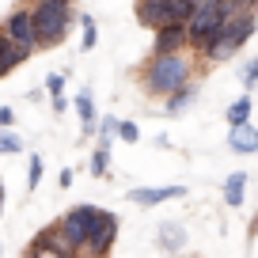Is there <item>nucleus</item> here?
<instances>
[{"mask_svg": "<svg viewBox=\"0 0 258 258\" xmlns=\"http://www.w3.org/2000/svg\"><path fill=\"white\" fill-rule=\"evenodd\" d=\"M190 76H194V61H190V53L175 49V53H152V61H148V64H145V73H141V84H145L148 95L167 99L171 91L182 88Z\"/></svg>", "mask_w": 258, "mask_h": 258, "instance_id": "f257e3e1", "label": "nucleus"}, {"mask_svg": "<svg viewBox=\"0 0 258 258\" xmlns=\"http://www.w3.org/2000/svg\"><path fill=\"white\" fill-rule=\"evenodd\" d=\"M254 31H258V12H235V16L228 19L224 27H217L213 34H205L202 46H198V53H202L209 64L228 61V57H232V53H235V49H239Z\"/></svg>", "mask_w": 258, "mask_h": 258, "instance_id": "f03ea898", "label": "nucleus"}, {"mask_svg": "<svg viewBox=\"0 0 258 258\" xmlns=\"http://www.w3.org/2000/svg\"><path fill=\"white\" fill-rule=\"evenodd\" d=\"M31 19H34L38 46H57V42H64L69 27H73V8H69V0H34Z\"/></svg>", "mask_w": 258, "mask_h": 258, "instance_id": "7ed1b4c3", "label": "nucleus"}, {"mask_svg": "<svg viewBox=\"0 0 258 258\" xmlns=\"http://www.w3.org/2000/svg\"><path fill=\"white\" fill-rule=\"evenodd\" d=\"M95 220H99L95 205H76L73 213H64V220L57 224V235H61V243H64L69 254H80V250H84V243H88Z\"/></svg>", "mask_w": 258, "mask_h": 258, "instance_id": "20e7f679", "label": "nucleus"}, {"mask_svg": "<svg viewBox=\"0 0 258 258\" xmlns=\"http://www.w3.org/2000/svg\"><path fill=\"white\" fill-rule=\"evenodd\" d=\"M114 239H118V217L106 213V209H99V220H95V228H91V235H88V243H84L80 254H110Z\"/></svg>", "mask_w": 258, "mask_h": 258, "instance_id": "39448f33", "label": "nucleus"}, {"mask_svg": "<svg viewBox=\"0 0 258 258\" xmlns=\"http://www.w3.org/2000/svg\"><path fill=\"white\" fill-rule=\"evenodd\" d=\"M4 34H8L16 46L23 49H34L38 46V38H34V19H31V8H16L8 16V23H4Z\"/></svg>", "mask_w": 258, "mask_h": 258, "instance_id": "423d86ee", "label": "nucleus"}, {"mask_svg": "<svg viewBox=\"0 0 258 258\" xmlns=\"http://www.w3.org/2000/svg\"><path fill=\"white\" fill-rule=\"evenodd\" d=\"M175 49H186V23L171 19V23L156 27V42H152V53H175Z\"/></svg>", "mask_w": 258, "mask_h": 258, "instance_id": "0eeeda50", "label": "nucleus"}, {"mask_svg": "<svg viewBox=\"0 0 258 258\" xmlns=\"http://www.w3.org/2000/svg\"><path fill=\"white\" fill-rule=\"evenodd\" d=\"M137 23L148 31L171 23V0H137Z\"/></svg>", "mask_w": 258, "mask_h": 258, "instance_id": "6e6552de", "label": "nucleus"}, {"mask_svg": "<svg viewBox=\"0 0 258 258\" xmlns=\"http://www.w3.org/2000/svg\"><path fill=\"white\" fill-rule=\"evenodd\" d=\"M182 194H186V186H152V190H129V202L141 205V209H152V205L182 198Z\"/></svg>", "mask_w": 258, "mask_h": 258, "instance_id": "1a4fd4ad", "label": "nucleus"}, {"mask_svg": "<svg viewBox=\"0 0 258 258\" xmlns=\"http://www.w3.org/2000/svg\"><path fill=\"white\" fill-rule=\"evenodd\" d=\"M228 148L239 156H250L258 152V129L250 125V121H239V125H232V133H228Z\"/></svg>", "mask_w": 258, "mask_h": 258, "instance_id": "9d476101", "label": "nucleus"}, {"mask_svg": "<svg viewBox=\"0 0 258 258\" xmlns=\"http://www.w3.org/2000/svg\"><path fill=\"white\" fill-rule=\"evenodd\" d=\"M27 57H31V49L16 46V42H12L8 34L0 31V76H4V73H12V69H16V64H23Z\"/></svg>", "mask_w": 258, "mask_h": 258, "instance_id": "9b49d317", "label": "nucleus"}, {"mask_svg": "<svg viewBox=\"0 0 258 258\" xmlns=\"http://www.w3.org/2000/svg\"><path fill=\"white\" fill-rule=\"evenodd\" d=\"M31 254H53V258H64L69 250H64L61 235H57V228H46V232L38 235V239L31 243Z\"/></svg>", "mask_w": 258, "mask_h": 258, "instance_id": "f8f14e48", "label": "nucleus"}, {"mask_svg": "<svg viewBox=\"0 0 258 258\" xmlns=\"http://www.w3.org/2000/svg\"><path fill=\"white\" fill-rule=\"evenodd\" d=\"M243 194H247V171H232L224 182V202L232 205V209H239L243 205Z\"/></svg>", "mask_w": 258, "mask_h": 258, "instance_id": "ddd939ff", "label": "nucleus"}, {"mask_svg": "<svg viewBox=\"0 0 258 258\" xmlns=\"http://www.w3.org/2000/svg\"><path fill=\"white\" fill-rule=\"evenodd\" d=\"M194 95H198V88H194V84L186 80L182 88H175V91H171V95H167V110H163V114H182L186 106L194 103Z\"/></svg>", "mask_w": 258, "mask_h": 258, "instance_id": "4468645a", "label": "nucleus"}, {"mask_svg": "<svg viewBox=\"0 0 258 258\" xmlns=\"http://www.w3.org/2000/svg\"><path fill=\"white\" fill-rule=\"evenodd\" d=\"M73 103H76V110H80L84 137H91V133H95V103H91V91H80V95H76Z\"/></svg>", "mask_w": 258, "mask_h": 258, "instance_id": "2eb2a0df", "label": "nucleus"}, {"mask_svg": "<svg viewBox=\"0 0 258 258\" xmlns=\"http://www.w3.org/2000/svg\"><path fill=\"white\" fill-rule=\"evenodd\" d=\"M250 110H254V103H250V91H243V95L235 99L232 106H228V125H239V121H250Z\"/></svg>", "mask_w": 258, "mask_h": 258, "instance_id": "dca6fc26", "label": "nucleus"}, {"mask_svg": "<svg viewBox=\"0 0 258 258\" xmlns=\"http://www.w3.org/2000/svg\"><path fill=\"white\" fill-rule=\"evenodd\" d=\"M91 175H95V178L110 175V145H95V156H91Z\"/></svg>", "mask_w": 258, "mask_h": 258, "instance_id": "f3484780", "label": "nucleus"}, {"mask_svg": "<svg viewBox=\"0 0 258 258\" xmlns=\"http://www.w3.org/2000/svg\"><path fill=\"white\" fill-rule=\"evenodd\" d=\"M160 243L167 250H182L186 247V235H182V228H178V224H163L160 228Z\"/></svg>", "mask_w": 258, "mask_h": 258, "instance_id": "a211bd4d", "label": "nucleus"}, {"mask_svg": "<svg viewBox=\"0 0 258 258\" xmlns=\"http://www.w3.org/2000/svg\"><path fill=\"white\" fill-rule=\"evenodd\" d=\"M23 152V141L12 133V125H0V156H19Z\"/></svg>", "mask_w": 258, "mask_h": 258, "instance_id": "6ab92c4d", "label": "nucleus"}, {"mask_svg": "<svg viewBox=\"0 0 258 258\" xmlns=\"http://www.w3.org/2000/svg\"><path fill=\"white\" fill-rule=\"evenodd\" d=\"M114 137H118V141H125V145H137V141H141L137 121H125V118H121L118 125H114Z\"/></svg>", "mask_w": 258, "mask_h": 258, "instance_id": "aec40b11", "label": "nucleus"}, {"mask_svg": "<svg viewBox=\"0 0 258 258\" xmlns=\"http://www.w3.org/2000/svg\"><path fill=\"white\" fill-rule=\"evenodd\" d=\"M239 84H243L247 91H254V88H258V57H250V61L243 64V73H239Z\"/></svg>", "mask_w": 258, "mask_h": 258, "instance_id": "412c9836", "label": "nucleus"}, {"mask_svg": "<svg viewBox=\"0 0 258 258\" xmlns=\"http://www.w3.org/2000/svg\"><path fill=\"white\" fill-rule=\"evenodd\" d=\"M194 8H198V0H171V19L186 23V19L194 16Z\"/></svg>", "mask_w": 258, "mask_h": 258, "instance_id": "4be33fe9", "label": "nucleus"}, {"mask_svg": "<svg viewBox=\"0 0 258 258\" xmlns=\"http://www.w3.org/2000/svg\"><path fill=\"white\" fill-rule=\"evenodd\" d=\"M80 31H84V42H80V46H84V49H95V42H99L95 19H91V16H80Z\"/></svg>", "mask_w": 258, "mask_h": 258, "instance_id": "5701e85b", "label": "nucleus"}, {"mask_svg": "<svg viewBox=\"0 0 258 258\" xmlns=\"http://www.w3.org/2000/svg\"><path fill=\"white\" fill-rule=\"evenodd\" d=\"M114 125H118V118H103V121H99V145H110Z\"/></svg>", "mask_w": 258, "mask_h": 258, "instance_id": "b1692460", "label": "nucleus"}, {"mask_svg": "<svg viewBox=\"0 0 258 258\" xmlns=\"http://www.w3.org/2000/svg\"><path fill=\"white\" fill-rule=\"evenodd\" d=\"M27 182H31V190L42 182V160H38V156H31V167H27Z\"/></svg>", "mask_w": 258, "mask_h": 258, "instance_id": "393cba45", "label": "nucleus"}, {"mask_svg": "<svg viewBox=\"0 0 258 258\" xmlns=\"http://www.w3.org/2000/svg\"><path fill=\"white\" fill-rule=\"evenodd\" d=\"M46 91H49V95L64 91V73H49V76H46Z\"/></svg>", "mask_w": 258, "mask_h": 258, "instance_id": "a878e982", "label": "nucleus"}, {"mask_svg": "<svg viewBox=\"0 0 258 258\" xmlns=\"http://www.w3.org/2000/svg\"><path fill=\"white\" fill-rule=\"evenodd\" d=\"M64 110H69V99L57 91V95H53V114H64Z\"/></svg>", "mask_w": 258, "mask_h": 258, "instance_id": "bb28decb", "label": "nucleus"}, {"mask_svg": "<svg viewBox=\"0 0 258 258\" xmlns=\"http://www.w3.org/2000/svg\"><path fill=\"white\" fill-rule=\"evenodd\" d=\"M12 121H16V110H12V106H0V125H12Z\"/></svg>", "mask_w": 258, "mask_h": 258, "instance_id": "cd10ccee", "label": "nucleus"}, {"mask_svg": "<svg viewBox=\"0 0 258 258\" xmlns=\"http://www.w3.org/2000/svg\"><path fill=\"white\" fill-rule=\"evenodd\" d=\"M57 182H61V190H69V186H73V171L64 167V171H61V175H57Z\"/></svg>", "mask_w": 258, "mask_h": 258, "instance_id": "c85d7f7f", "label": "nucleus"}]
</instances>
